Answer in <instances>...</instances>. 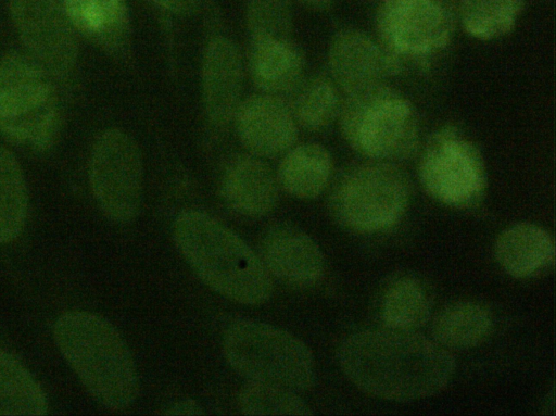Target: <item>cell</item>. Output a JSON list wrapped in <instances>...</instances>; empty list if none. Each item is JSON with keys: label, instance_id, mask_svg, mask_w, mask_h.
I'll use <instances>...</instances> for the list:
<instances>
[{"label": "cell", "instance_id": "obj_27", "mask_svg": "<svg viewBox=\"0 0 556 416\" xmlns=\"http://www.w3.org/2000/svg\"><path fill=\"white\" fill-rule=\"evenodd\" d=\"M245 415H312L309 406L296 391L275 383L248 380L238 396Z\"/></svg>", "mask_w": 556, "mask_h": 416}, {"label": "cell", "instance_id": "obj_25", "mask_svg": "<svg viewBox=\"0 0 556 416\" xmlns=\"http://www.w3.org/2000/svg\"><path fill=\"white\" fill-rule=\"evenodd\" d=\"M431 315V301L425 287L415 278H401L386 291L381 317L387 328L416 330Z\"/></svg>", "mask_w": 556, "mask_h": 416}, {"label": "cell", "instance_id": "obj_11", "mask_svg": "<svg viewBox=\"0 0 556 416\" xmlns=\"http://www.w3.org/2000/svg\"><path fill=\"white\" fill-rule=\"evenodd\" d=\"M11 14L34 58L54 74L72 70L76 38L64 10L54 0H11Z\"/></svg>", "mask_w": 556, "mask_h": 416}, {"label": "cell", "instance_id": "obj_22", "mask_svg": "<svg viewBox=\"0 0 556 416\" xmlns=\"http://www.w3.org/2000/svg\"><path fill=\"white\" fill-rule=\"evenodd\" d=\"M46 393L31 373L0 348V415L40 416L48 413Z\"/></svg>", "mask_w": 556, "mask_h": 416}, {"label": "cell", "instance_id": "obj_9", "mask_svg": "<svg viewBox=\"0 0 556 416\" xmlns=\"http://www.w3.org/2000/svg\"><path fill=\"white\" fill-rule=\"evenodd\" d=\"M454 0H381L376 26L380 45L401 71L425 62L452 40L457 24Z\"/></svg>", "mask_w": 556, "mask_h": 416}, {"label": "cell", "instance_id": "obj_4", "mask_svg": "<svg viewBox=\"0 0 556 416\" xmlns=\"http://www.w3.org/2000/svg\"><path fill=\"white\" fill-rule=\"evenodd\" d=\"M338 119L351 148L370 160L396 163L410 157L419 146L413 104L386 81L344 94Z\"/></svg>", "mask_w": 556, "mask_h": 416}, {"label": "cell", "instance_id": "obj_29", "mask_svg": "<svg viewBox=\"0 0 556 416\" xmlns=\"http://www.w3.org/2000/svg\"><path fill=\"white\" fill-rule=\"evenodd\" d=\"M166 11L187 15L195 11L200 0H147Z\"/></svg>", "mask_w": 556, "mask_h": 416}, {"label": "cell", "instance_id": "obj_20", "mask_svg": "<svg viewBox=\"0 0 556 416\" xmlns=\"http://www.w3.org/2000/svg\"><path fill=\"white\" fill-rule=\"evenodd\" d=\"M74 26L114 53L125 50L129 39V16L125 0H63Z\"/></svg>", "mask_w": 556, "mask_h": 416}, {"label": "cell", "instance_id": "obj_15", "mask_svg": "<svg viewBox=\"0 0 556 416\" xmlns=\"http://www.w3.org/2000/svg\"><path fill=\"white\" fill-rule=\"evenodd\" d=\"M243 61L237 45L215 36L205 45L201 65L203 109L208 123L224 128L241 102Z\"/></svg>", "mask_w": 556, "mask_h": 416}, {"label": "cell", "instance_id": "obj_6", "mask_svg": "<svg viewBox=\"0 0 556 416\" xmlns=\"http://www.w3.org/2000/svg\"><path fill=\"white\" fill-rule=\"evenodd\" d=\"M412 185L395 163L369 161L350 167L333 185L328 209L343 228L370 234L391 227L407 210Z\"/></svg>", "mask_w": 556, "mask_h": 416}, {"label": "cell", "instance_id": "obj_30", "mask_svg": "<svg viewBox=\"0 0 556 416\" xmlns=\"http://www.w3.org/2000/svg\"><path fill=\"white\" fill-rule=\"evenodd\" d=\"M203 407L193 399H184L172 403L165 408V415H202Z\"/></svg>", "mask_w": 556, "mask_h": 416}, {"label": "cell", "instance_id": "obj_8", "mask_svg": "<svg viewBox=\"0 0 556 416\" xmlns=\"http://www.w3.org/2000/svg\"><path fill=\"white\" fill-rule=\"evenodd\" d=\"M418 176L429 197L454 209L478 204L488 186L480 149L454 125L442 126L429 137L419 160Z\"/></svg>", "mask_w": 556, "mask_h": 416}, {"label": "cell", "instance_id": "obj_26", "mask_svg": "<svg viewBox=\"0 0 556 416\" xmlns=\"http://www.w3.org/2000/svg\"><path fill=\"white\" fill-rule=\"evenodd\" d=\"M27 189L14 155L0 148V244L21 234L27 216Z\"/></svg>", "mask_w": 556, "mask_h": 416}, {"label": "cell", "instance_id": "obj_3", "mask_svg": "<svg viewBox=\"0 0 556 416\" xmlns=\"http://www.w3.org/2000/svg\"><path fill=\"white\" fill-rule=\"evenodd\" d=\"M54 341L92 398L109 409L128 407L138 393L132 355L115 326L86 311H70L53 326Z\"/></svg>", "mask_w": 556, "mask_h": 416}, {"label": "cell", "instance_id": "obj_18", "mask_svg": "<svg viewBox=\"0 0 556 416\" xmlns=\"http://www.w3.org/2000/svg\"><path fill=\"white\" fill-rule=\"evenodd\" d=\"M494 256L501 268L509 276L531 277L553 264L554 239L535 224H514L497 236Z\"/></svg>", "mask_w": 556, "mask_h": 416}, {"label": "cell", "instance_id": "obj_14", "mask_svg": "<svg viewBox=\"0 0 556 416\" xmlns=\"http://www.w3.org/2000/svg\"><path fill=\"white\" fill-rule=\"evenodd\" d=\"M260 259L270 277L296 289L317 285L325 273V259L319 245L309 235L292 225H275L265 232Z\"/></svg>", "mask_w": 556, "mask_h": 416}, {"label": "cell", "instance_id": "obj_7", "mask_svg": "<svg viewBox=\"0 0 556 416\" xmlns=\"http://www.w3.org/2000/svg\"><path fill=\"white\" fill-rule=\"evenodd\" d=\"M60 127L52 86L34 61L10 54L0 61V133L7 138L48 149Z\"/></svg>", "mask_w": 556, "mask_h": 416}, {"label": "cell", "instance_id": "obj_21", "mask_svg": "<svg viewBox=\"0 0 556 416\" xmlns=\"http://www.w3.org/2000/svg\"><path fill=\"white\" fill-rule=\"evenodd\" d=\"M492 327V316L484 306L459 301L447 305L435 316L432 336L446 350H466L482 343Z\"/></svg>", "mask_w": 556, "mask_h": 416}, {"label": "cell", "instance_id": "obj_1", "mask_svg": "<svg viewBox=\"0 0 556 416\" xmlns=\"http://www.w3.org/2000/svg\"><path fill=\"white\" fill-rule=\"evenodd\" d=\"M339 365L361 391L383 400L408 402L432 396L451 381V352L415 330H363L346 337Z\"/></svg>", "mask_w": 556, "mask_h": 416}, {"label": "cell", "instance_id": "obj_23", "mask_svg": "<svg viewBox=\"0 0 556 416\" xmlns=\"http://www.w3.org/2000/svg\"><path fill=\"white\" fill-rule=\"evenodd\" d=\"M292 93L289 103L299 127L319 131L338 118L341 98L331 79L325 76L303 79Z\"/></svg>", "mask_w": 556, "mask_h": 416}, {"label": "cell", "instance_id": "obj_5", "mask_svg": "<svg viewBox=\"0 0 556 416\" xmlns=\"http://www.w3.org/2000/svg\"><path fill=\"white\" fill-rule=\"evenodd\" d=\"M223 352L230 367L247 380L287 387L296 392L315 381V362L298 337L267 323L241 318L228 325Z\"/></svg>", "mask_w": 556, "mask_h": 416}, {"label": "cell", "instance_id": "obj_10", "mask_svg": "<svg viewBox=\"0 0 556 416\" xmlns=\"http://www.w3.org/2000/svg\"><path fill=\"white\" fill-rule=\"evenodd\" d=\"M93 197L116 223L132 220L142 199L143 163L137 142L125 131L110 129L96 141L89 168Z\"/></svg>", "mask_w": 556, "mask_h": 416}, {"label": "cell", "instance_id": "obj_12", "mask_svg": "<svg viewBox=\"0 0 556 416\" xmlns=\"http://www.w3.org/2000/svg\"><path fill=\"white\" fill-rule=\"evenodd\" d=\"M232 121L241 144L262 159L282 155L295 144L300 128L290 103L264 92L241 100Z\"/></svg>", "mask_w": 556, "mask_h": 416}, {"label": "cell", "instance_id": "obj_28", "mask_svg": "<svg viewBox=\"0 0 556 416\" xmlns=\"http://www.w3.org/2000/svg\"><path fill=\"white\" fill-rule=\"evenodd\" d=\"M247 26L254 38H291L290 0H248Z\"/></svg>", "mask_w": 556, "mask_h": 416}, {"label": "cell", "instance_id": "obj_19", "mask_svg": "<svg viewBox=\"0 0 556 416\" xmlns=\"http://www.w3.org/2000/svg\"><path fill=\"white\" fill-rule=\"evenodd\" d=\"M332 171L330 152L319 143L305 142L294 144L281 155L276 177L279 188L289 196L312 200L326 190Z\"/></svg>", "mask_w": 556, "mask_h": 416}, {"label": "cell", "instance_id": "obj_2", "mask_svg": "<svg viewBox=\"0 0 556 416\" xmlns=\"http://www.w3.org/2000/svg\"><path fill=\"white\" fill-rule=\"evenodd\" d=\"M175 243L212 290L241 304L266 302L271 277L260 255L236 232L201 210H184L173 224Z\"/></svg>", "mask_w": 556, "mask_h": 416}, {"label": "cell", "instance_id": "obj_17", "mask_svg": "<svg viewBox=\"0 0 556 416\" xmlns=\"http://www.w3.org/2000/svg\"><path fill=\"white\" fill-rule=\"evenodd\" d=\"M305 58L291 38H254L250 41L248 70L264 93L287 96L303 80Z\"/></svg>", "mask_w": 556, "mask_h": 416}, {"label": "cell", "instance_id": "obj_13", "mask_svg": "<svg viewBox=\"0 0 556 416\" xmlns=\"http://www.w3.org/2000/svg\"><path fill=\"white\" fill-rule=\"evenodd\" d=\"M327 60L332 81L344 94L401 73L380 42L355 28L341 29L332 37Z\"/></svg>", "mask_w": 556, "mask_h": 416}, {"label": "cell", "instance_id": "obj_16", "mask_svg": "<svg viewBox=\"0 0 556 416\" xmlns=\"http://www.w3.org/2000/svg\"><path fill=\"white\" fill-rule=\"evenodd\" d=\"M279 189L276 173L262 157L251 153L231 157L219 182L225 203L247 217L270 213L278 202Z\"/></svg>", "mask_w": 556, "mask_h": 416}, {"label": "cell", "instance_id": "obj_24", "mask_svg": "<svg viewBox=\"0 0 556 416\" xmlns=\"http://www.w3.org/2000/svg\"><path fill=\"white\" fill-rule=\"evenodd\" d=\"M523 8L525 0H460L457 16L469 36L492 40L514 29Z\"/></svg>", "mask_w": 556, "mask_h": 416}, {"label": "cell", "instance_id": "obj_31", "mask_svg": "<svg viewBox=\"0 0 556 416\" xmlns=\"http://www.w3.org/2000/svg\"><path fill=\"white\" fill-rule=\"evenodd\" d=\"M305 7L315 11L329 10L333 3V0H299Z\"/></svg>", "mask_w": 556, "mask_h": 416}]
</instances>
